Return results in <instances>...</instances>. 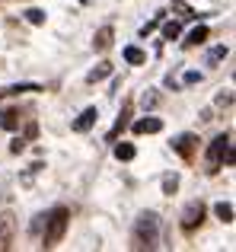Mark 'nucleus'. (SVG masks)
Segmentation results:
<instances>
[{"label": "nucleus", "instance_id": "nucleus-1", "mask_svg": "<svg viewBox=\"0 0 236 252\" xmlns=\"http://www.w3.org/2000/svg\"><path fill=\"white\" fill-rule=\"evenodd\" d=\"M67 223H70V211H67V208H55L48 217H45V236H42L45 249L58 246V243L64 240V233H67Z\"/></svg>", "mask_w": 236, "mask_h": 252}, {"label": "nucleus", "instance_id": "nucleus-2", "mask_svg": "<svg viewBox=\"0 0 236 252\" xmlns=\"http://www.w3.org/2000/svg\"><path fill=\"white\" fill-rule=\"evenodd\" d=\"M156 240H160V220H156L153 211H147L134 223V249H153Z\"/></svg>", "mask_w": 236, "mask_h": 252}, {"label": "nucleus", "instance_id": "nucleus-3", "mask_svg": "<svg viewBox=\"0 0 236 252\" xmlns=\"http://www.w3.org/2000/svg\"><path fill=\"white\" fill-rule=\"evenodd\" d=\"M201 220H205V204H201V201H192L185 211H182V220L179 223H182V230H185V233H192L195 227H201Z\"/></svg>", "mask_w": 236, "mask_h": 252}, {"label": "nucleus", "instance_id": "nucleus-4", "mask_svg": "<svg viewBox=\"0 0 236 252\" xmlns=\"http://www.w3.org/2000/svg\"><path fill=\"white\" fill-rule=\"evenodd\" d=\"M227 144H230V134H220V137L211 141V147H207V169H211V172L220 169V157H224Z\"/></svg>", "mask_w": 236, "mask_h": 252}, {"label": "nucleus", "instance_id": "nucleus-5", "mask_svg": "<svg viewBox=\"0 0 236 252\" xmlns=\"http://www.w3.org/2000/svg\"><path fill=\"white\" fill-rule=\"evenodd\" d=\"M13 233H16V220H13V214H0V249H6L13 243Z\"/></svg>", "mask_w": 236, "mask_h": 252}, {"label": "nucleus", "instance_id": "nucleus-6", "mask_svg": "<svg viewBox=\"0 0 236 252\" xmlns=\"http://www.w3.org/2000/svg\"><path fill=\"white\" fill-rule=\"evenodd\" d=\"M96 118H99V112H96V105H89V109H83L80 112V118H74V131H89L96 125Z\"/></svg>", "mask_w": 236, "mask_h": 252}, {"label": "nucleus", "instance_id": "nucleus-7", "mask_svg": "<svg viewBox=\"0 0 236 252\" xmlns=\"http://www.w3.org/2000/svg\"><path fill=\"white\" fill-rule=\"evenodd\" d=\"M156 131H163V122L156 115H147L141 122H134V134H156Z\"/></svg>", "mask_w": 236, "mask_h": 252}, {"label": "nucleus", "instance_id": "nucleus-8", "mask_svg": "<svg viewBox=\"0 0 236 252\" xmlns=\"http://www.w3.org/2000/svg\"><path fill=\"white\" fill-rule=\"evenodd\" d=\"M112 35H115L112 26H102V29L96 32V38H93V48H96V51H106L109 45H112Z\"/></svg>", "mask_w": 236, "mask_h": 252}, {"label": "nucleus", "instance_id": "nucleus-9", "mask_svg": "<svg viewBox=\"0 0 236 252\" xmlns=\"http://www.w3.org/2000/svg\"><path fill=\"white\" fill-rule=\"evenodd\" d=\"M205 42H207V26H198V29L188 32V38L182 45H185V48H195V45H205Z\"/></svg>", "mask_w": 236, "mask_h": 252}, {"label": "nucleus", "instance_id": "nucleus-10", "mask_svg": "<svg viewBox=\"0 0 236 252\" xmlns=\"http://www.w3.org/2000/svg\"><path fill=\"white\" fill-rule=\"evenodd\" d=\"M13 93H42L38 83H13V86H3L0 96H13Z\"/></svg>", "mask_w": 236, "mask_h": 252}, {"label": "nucleus", "instance_id": "nucleus-11", "mask_svg": "<svg viewBox=\"0 0 236 252\" xmlns=\"http://www.w3.org/2000/svg\"><path fill=\"white\" fill-rule=\"evenodd\" d=\"M192 144H195V134H182V137L173 141V150L182 154V157H188V154H192Z\"/></svg>", "mask_w": 236, "mask_h": 252}, {"label": "nucleus", "instance_id": "nucleus-12", "mask_svg": "<svg viewBox=\"0 0 236 252\" xmlns=\"http://www.w3.org/2000/svg\"><path fill=\"white\" fill-rule=\"evenodd\" d=\"M16 125H19V112H13V109L0 112V128H3V131H13Z\"/></svg>", "mask_w": 236, "mask_h": 252}, {"label": "nucleus", "instance_id": "nucleus-13", "mask_svg": "<svg viewBox=\"0 0 236 252\" xmlns=\"http://www.w3.org/2000/svg\"><path fill=\"white\" fill-rule=\"evenodd\" d=\"M124 61H128V64H144V61H147V55H144L137 45H124Z\"/></svg>", "mask_w": 236, "mask_h": 252}, {"label": "nucleus", "instance_id": "nucleus-14", "mask_svg": "<svg viewBox=\"0 0 236 252\" xmlns=\"http://www.w3.org/2000/svg\"><path fill=\"white\" fill-rule=\"evenodd\" d=\"M214 214H217L224 223H233V204L230 201H217L214 204Z\"/></svg>", "mask_w": 236, "mask_h": 252}, {"label": "nucleus", "instance_id": "nucleus-15", "mask_svg": "<svg viewBox=\"0 0 236 252\" xmlns=\"http://www.w3.org/2000/svg\"><path fill=\"white\" fill-rule=\"evenodd\" d=\"M109 74H112V64H99V67H93V70L87 74V80H89V83H99V80H106Z\"/></svg>", "mask_w": 236, "mask_h": 252}, {"label": "nucleus", "instance_id": "nucleus-16", "mask_svg": "<svg viewBox=\"0 0 236 252\" xmlns=\"http://www.w3.org/2000/svg\"><path fill=\"white\" fill-rule=\"evenodd\" d=\"M134 144H115V157L118 160H134Z\"/></svg>", "mask_w": 236, "mask_h": 252}, {"label": "nucleus", "instance_id": "nucleus-17", "mask_svg": "<svg viewBox=\"0 0 236 252\" xmlns=\"http://www.w3.org/2000/svg\"><path fill=\"white\" fill-rule=\"evenodd\" d=\"M179 32H182V26H179V23H166V26H163V38H166V42L179 38Z\"/></svg>", "mask_w": 236, "mask_h": 252}, {"label": "nucleus", "instance_id": "nucleus-18", "mask_svg": "<svg viewBox=\"0 0 236 252\" xmlns=\"http://www.w3.org/2000/svg\"><path fill=\"white\" fill-rule=\"evenodd\" d=\"M227 58V45H217V48H211V55H207V64H217Z\"/></svg>", "mask_w": 236, "mask_h": 252}, {"label": "nucleus", "instance_id": "nucleus-19", "mask_svg": "<svg viewBox=\"0 0 236 252\" xmlns=\"http://www.w3.org/2000/svg\"><path fill=\"white\" fill-rule=\"evenodd\" d=\"M26 19H29L32 26H42L45 23V13L42 10H26Z\"/></svg>", "mask_w": 236, "mask_h": 252}, {"label": "nucleus", "instance_id": "nucleus-20", "mask_svg": "<svg viewBox=\"0 0 236 252\" xmlns=\"http://www.w3.org/2000/svg\"><path fill=\"white\" fill-rule=\"evenodd\" d=\"M182 83H188V86H192V83H201V70H188V74L182 77Z\"/></svg>", "mask_w": 236, "mask_h": 252}, {"label": "nucleus", "instance_id": "nucleus-21", "mask_svg": "<svg viewBox=\"0 0 236 252\" xmlns=\"http://www.w3.org/2000/svg\"><path fill=\"white\" fill-rule=\"evenodd\" d=\"M176 185H179V179H176V176H169L166 182H163V189H166V195H173V189H176Z\"/></svg>", "mask_w": 236, "mask_h": 252}]
</instances>
